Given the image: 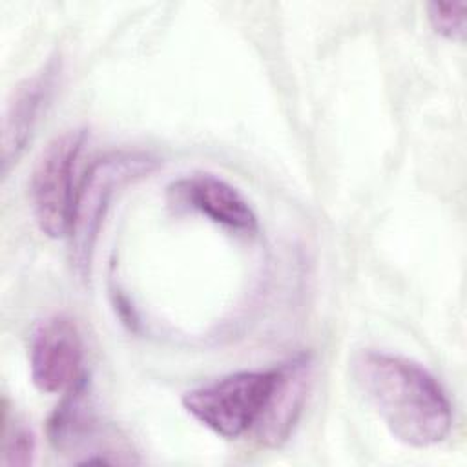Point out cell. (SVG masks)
Here are the masks:
<instances>
[{
	"mask_svg": "<svg viewBox=\"0 0 467 467\" xmlns=\"http://www.w3.org/2000/svg\"><path fill=\"white\" fill-rule=\"evenodd\" d=\"M352 378L398 441L421 449L449 436L451 401L441 383L420 363L367 348L352 358Z\"/></svg>",
	"mask_w": 467,
	"mask_h": 467,
	"instance_id": "1",
	"label": "cell"
},
{
	"mask_svg": "<svg viewBox=\"0 0 467 467\" xmlns=\"http://www.w3.org/2000/svg\"><path fill=\"white\" fill-rule=\"evenodd\" d=\"M157 159L140 151H117L97 159L84 173L77 188L69 243L71 265L80 279L89 275L91 259L100 224L109 208L113 193L131 181L150 175Z\"/></svg>",
	"mask_w": 467,
	"mask_h": 467,
	"instance_id": "2",
	"label": "cell"
},
{
	"mask_svg": "<svg viewBox=\"0 0 467 467\" xmlns=\"http://www.w3.org/2000/svg\"><path fill=\"white\" fill-rule=\"evenodd\" d=\"M277 378L270 370H241L182 396V407L215 434L234 440L259 420Z\"/></svg>",
	"mask_w": 467,
	"mask_h": 467,
	"instance_id": "3",
	"label": "cell"
},
{
	"mask_svg": "<svg viewBox=\"0 0 467 467\" xmlns=\"http://www.w3.org/2000/svg\"><path fill=\"white\" fill-rule=\"evenodd\" d=\"M86 135L84 128L62 131L44 146L33 166L29 181L31 210L40 232L47 237L69 235L77 197L73 173Z\"/></svg>",
	"mask_w": 467,
	"mask_h": 467,
	"instance_id": "4",
	"label": "cell"
},
{
	"mask_svg": "<svg viewBox=\"0 0 467 467\" xmlns=\"http://www.w3.org/2000/svg\"><path fill=\"white\" fill-rule=\"evenodd\" d=\"M84 341L77 323L55 314L36 325L29 345V370L40 392L67 390L82 372Z\"/></svg>",
	"mask_w": 467,
	"mask_h": 467,
	"instance_id": "5",
	"label": "cell"
},
{
	"mask_svg": "<svg viewBox=\"0 0 467 467\" xmlns=\"http://www.w3.org/2000/svg\"><path fill=\"white\" fill-rule=\"evenodd\" d=\"M62 73L60 57H51L38 71L11 91L2 117V173L18 162L57 91Z\"/></svg>",
	"mask_w": 467,
	"mask_h": 467,
	"instance_id": "6",
	"label": "cell"
},
{
	"mask_svg": "<svg viewBox=\"0 0 467 467\" xmlns=\"http://www.w3.org/2000/svg\"><path fill=\"white\" fill-rule=\"evenodd\" d=\"M168 202L177 210L195 212L212 223L239 234L257 232V215L244 195L213 173H192L168 186Z\"/></svg>",
	"mask_w": 467,
	"mask_h": 467,
	"instance_id": "7",
	"label": "cell"
},
{
	"mask_svg": "<svg viewBox=\"0 0 467 467\" xmlns=\"http://www.w3.org/2000/svg\"><path fill=\"white\" fill-rule=\"evenodd\" d=\"M312 354L299 352L275 367L277 378L259 420L252 427L265 447H281L292 434L312 381Z\"/></svg>",
	"mask_w": 467,
	"mask_h": 467,
	"instance_id": "8",
	"label": "cell"
},
{
	"mask_svg": "<svg viewBox=\"0 0 467 467\" xmlns=\"http://www.w3.org/2000/svg\"><path fill=\"white\" fill-rule=\"evenodd\" d=\"M99 418L93 410V400L88 376L82 374L67 389L64 400L47 420L49 443L62 454H73L88 445L99 432Z\"/></svg>",
	"mask_w": 467,
	"mask_h": 467,
	"instance_id": "9",
	"label": "cell"
},
{
	"mask_svg": "<svg viewBox=\"0 0 467 467\" xmlns=\"http://www.w3.org/2000/svg\"><path fill=\"white\" fill-rule=\"evenodd\" d=\"M33 456H35L33 431L16 416L13 418V421H9V416L4 410L0 463L5 467H27L33 463Z\"/></svg>",
	"mask_w": 467,
	"mask_h": 467,
	"instance_id": "10",
	"label": "cell"
},
{
	"mask_svg": "<svg viewBox=\"0 0 467 467\" xmlns=\"http://www.w3.org/2000/svg\"><path fill=\"white\" fill-rule=\"evenodd\" d=\"M427 18L438 35L462 42L467 31V2H429Z\"/></svg>",
	"mask_w": 467,
	"mask_h": 467,
	"instance_id": "11",
	"label": "cell"
}]
</instances>
